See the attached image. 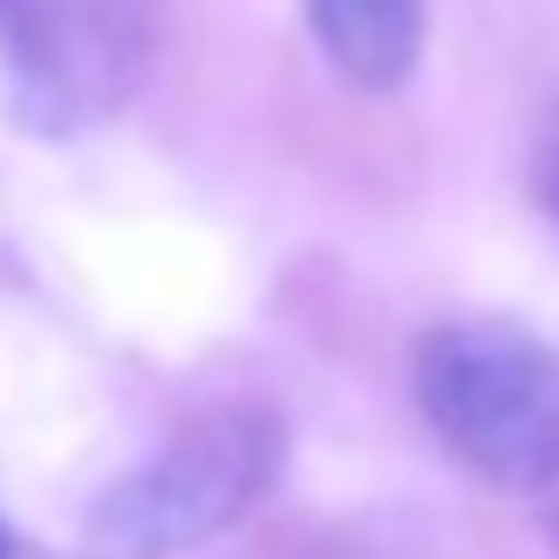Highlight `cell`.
Listing matches in <instances>:
<instances>
[{"label": "cell", "mask_w": 559, "mask_h": 559, "mask_svg": "<svg viewBox=\"0 0 559 559\" xmlns=\"http://www.w3.org/2000/svg\"><path fill=\"white\" fill-rule=\"evenodd\" d=\"M418 411L439 447L503 496L559 481V347L510 319H447L411 361Z\"/></svg>", "instance_id": "6da1fadb"}, {"label": "cell", "mask_w": 559, "mask_h": 559, "mask_svg": "<svg viewBox=\"0 0 559 559\" xmlns=\"http://www.w3.org/2000/svg\"><path fill=\"white\" fill-rule=\"evenodd\" d=\"M284 461V432L255 404H219L178 425L164 453L121 475L85 510V559H178L262 503Z\"/></svg>", "instance_id": "7a4b0ae2"}, {"label": "cell", "mask_w": 559, "mask_h": 559, "mask_svg": "<svg viewBox=\"0 0 559 559\" xmlns=\"http://www.w3.org/2000/svg\"><path fill=\"white\" fill-rule=\"evenodd\" d=\"M156 36V0H0V79L28 128L79 135L142 93Z\"/></svg>", "instance_id": "3957f363"}, {"label": "cell", "mask_w": 559, "mask_h": 559, "mask_svg": "<svg viewBox=\"0 0 559 559\" xmlns=\"http://www.w3.org/2000/svg\"><path fill=\"white\" fill-rule=\"evenodd\" d=\"M305 22L361 93H396L425 57V0H305Z\"/></svg>", "instance_id": "277c9868"}, {"label": "cell", "mask_w": 559, "mask_h": 559, "mask_svg": "<svg viewBox=\"0 0 559 559\" xmlns=\"http://www.w3.org/2000/svg\"><path fill=\"white\" fill-rule=\"evenodd\" d=\"M532 191L546 205V219L559 227V99H552L546 128H538V150H532Z\"/></svg>", "instance_id": "5b68a950"}, {"label": "cell", "mask_w": 559, "mask_h": 559, "mask_svg": "<svg viewBox=\"0 0 559 559\" xmlns=\"http://www.w3.org/2000/svg\"><path fill=\"white\" fill-rule=\"evenodd\" d=\"M546 532H552V546H559V481L546 489Z\"/></svg>", "instance_id": "8992f818"}, {"label": "cell", "mask_w": 559, "mask_h": 559, "mask_svg": "<svg viewBox=\"0 0 559 559\" xmlns=\"http://www.w3.org/2000/svg\"><path fill=\"white\" fill-rule=\"evenodd\" d=\"M0 559H22V552H14V532H8V518H0Z\"/></svg>", "instance_id": "52a82bcc"}]
</instances>
